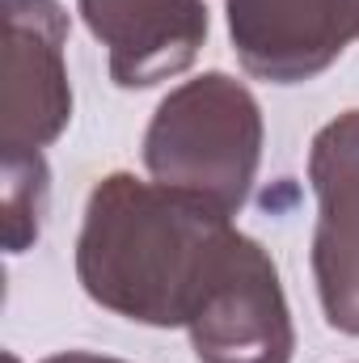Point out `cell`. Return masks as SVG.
Returning a JSON list of instances; mask_svg holds the SVG:
<instances>
[{"mask_svg": "<svg viewBox=\"0 0 359 363\" xmlns=\"http://www.w3.org/2000/svg\"><path fill=\"white\" fill-rule=\"evenodd\" d=\"M0 157L43 152L72 123L68 13L60 0H0Z\"/></svg>", "mask_w": 359, "mask_h": 363, "instance_id": "cell-4", "label": "cell"}, {"mask_svg": "<svg viewBox=\"0 0 359 363\" xmlns=\"http://www.w3.org/2000/svg\"><path fill=\"white\" fill-rule=\"evenodd\" d=\"M241 68L270 85L321 77L359 38V0H224Z\"/></svg>", "mask_w": 359, "mask_h": 363, "instance_id": "cell-6", "label": "cell"}, {"mask_svg": "<svg viewBox=\"0 0 359 363\" xmlns=\"http://www.w3.org/2000/svg\"><path fill=\"white\" fill-rule=\"evenodd\" d=\"M263 106L228 72H203L161 97L144 131L148 178L194 194L224 216L250 203L263 165Z\"/></svg>", "mask_w": 359, "mask_h": 363, "instance_id": "cell-2", "label": "cell"}, {"mask_svg": "<svg viewBox=\"0 0 359 363\" xmlns=\"http://www.w3.org/2000/svg\"><path fill=\"white\" fill-rule=\"evenodd\" d=\"M77 13L106 47L118 89H153L182 77L211 26L203 0H77Z\"/></svg>", "mask_w": 359, "mask_h": 363, "instance_id": "cell-7", "label": "cell"}, {"mask_svg": "<svg viewBox=\"0 0 359 363\" xmlns=\"http://www.w3.org/2000/svg\"><path fill=\"white\" fill-rule=\"evenodd\" d=\"M43 363H127V359H114V355H97V351H60V355H47Z\"/></svg>", "mask_w": 359, "mask_h": 363, "instance_id": "cell-9", "label": "cell"}, {"mask_svg": "<svg viewBox=\"0 0 359 363\" xmlns=\"http://www.w3.org/2000/svg\"><path fill=\"white\" fill-rule=\"evenodd\" d=\"M233 233L220 207L118 169L85 199L77 279L97 308L123 321L186 330Z\"/></svg>", "mask_w": 359, "mask_h": 363, "instance_id": "cell-1", "label": "cell"}, {"mask_svg": "<svg viewBox=\"0 0 359 363\" xmlns=\"http://www.w3.org/2000/svg\"><path fill=\"white\" fill-rule=\"evenodd\" d=\"M309 182L317 199L313 283L326 321L359 338V110L330 118L309 144Z\"/></svg>", "mask_w": 359, "mask_h": 363, "instance_id": "cell-5", "label": "cell"}, {"mask_svg": "<svg viewBox=\"0 0 359 363\" xmlns=\"http://www.w3.org/2000/svg\"><path fill=\"white\" fill-rule=\"evenodd\" d=\"M186 334L199 363H292L296 325L279 267L241 228L228 237Z\"/></svg>", "mask_w": 359, "mask_h": 363, "instance_id": "cell-3", "label": "cell"}, {"mask_svg": "<svg viewBox=\"0 0 359 363\" xmlns=\"http://www.w3.org/2000/svg\"><path fill=\"white\" fill-rule=\"evenodd\" d=\"M47 194H51V174L43 152L4 157V250L9 254H26L38 241Z\"/></svg>", "mask_w": 359, "mask_h": 363, "instance_id": "cell-8", "label": "cell"}]
</instances>
